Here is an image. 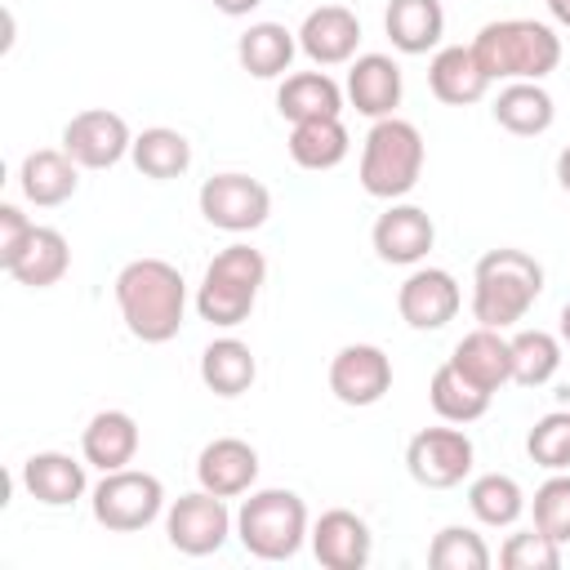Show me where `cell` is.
<instances>
[{
  "label": "cell",
  "instance_id": "6da1fadb",
  "mask_svg": "<svg viewBox=\"0 0 570 570\" xmlns=\"http://www.w3.org/2000/svg\"><path fill=\"white\" fill-rule=\"evenodd\" d=\"M116 307L138 343H169L187 316V281L165 258H134L116 272Z\"/></svg>",
  "mask_w": 570,
  "mask_h": 570
},
{
  "label": "cell",
  "instance_id": "7a4b0ae2",
  "mask_svg": "<svg viewBox=\"0 0 570 570\" xmlns=\"http://www.w3.org/2000/svg\"><path fill=\"white\" fill-rule=\"evenodd\" d=\"M543 294V263L525 249H490L476 258L472 267V316L476 325L490 330H508L517 321H525V312L539 303Z\"/></svg>",
  "mask_w": 570,
  "mask_h": 570
},
{
  "label": "cell",
  "instance_id": "3957f363",
  "mask_svg": "<svg viewBox=\"0 0 570 570\" xmlns=\"http://www.w3.org/2000/svg\"><path fill=\"white\" fill-rule=\"evenodd\" d=\"M472 53L481 62V71L494 80H543L557 71L561 62V36L548 22L534 18H499L485 22L472 40Z\"/></svg>",
  "mask_w": 570,
  "mask_h": 570
},
{
  "label": "cell",
  "instance_id": "277c9868",
  "mask_svg": "<svg viewBox=\"0 0 570 570\" xmlns=\"http://www.w3.org/2000/svg\"><path fill=\"white\" fill-rule=\"evenodd\" d=\"M267 281V258L254 245H227L209 258L200 285H196V312L200 321L218 325V330H236L249 321L258 289Z\"/></svg>",
  "mask_w": 570,
  "mask_h": 570
},
{
  "label": "cell",
  "instance_id": "5b68a950",
  "mask_svg": "<svg viewBox=\"0 0 570 570\" xmlns=\"http://www.w3.org/2000/svg\"><path fill=\"white\" fill-rule=\"evenodd\" d=\"M423 134L419 125L401 116H383L370 125L365 147H361V187L374 200H401L419 187L423 178Z\"/></svg>",
  "mask_w": 570,
  "mask_h": 570
},
{
  "label": "cell",
  "instance_id": "8992f818",
  "mask_svg": "<svg viewBox=\"0 0 570 570\" xmlns=\"http://www.w3.org/2000/svg\"><path fill=\"white\" fill-rule=\"evenodd\" d=\"M307 534H312L307 503L294 490H281V485L249 490V499L236 512V539L258 561H289V557H298Z\"/></svg>",
  "mask_w": 570,
  "mask_h": 570
},
{
  "label": "cell",
  "instance_id": "52a82bcc",
  "mask_svg": "<svg viewBox=\"0 0 570 570\" xmlns=\"http://www.w3.org/2000/svg\"><path fill=\"white\" fill-rule=\"evenodd\" d=\"M89 508L102 530L134 534V530H147L165 512V485L160 476L142 468H116V472H102V481L89 494Z\"/></svg>",
  "mask_w": 570,
  "mask_h": 570
},
{
  "label": "cell",
  "instance_id": "ba28073f",
  "mask_svg": "<svg viewBox=\"0 0 570 570\" xmlns=\"http://www.w3.org/2000/svg\"><path fill=\"white\" fill-rule=\"evenodd\" d=\"M236 534V517L227 512V503L209 490H191V494H178L169 508H165V539L174 552L183 557H209L218 552L227 539Z\"/></svg>",
  "mask_w": 570,
  "mask_h": 570
},
{
  "label": "cell",
  "instance_id": "9c48e42d",
  "mask_svg": "<svg viewBox=\"0 0 570 570\" xmlns=\"http://www.w3.org/2000/svg\"><path fill=\"white\" fill-rule=\"evenodd\" d=\"M476 463V445L472 436L454 423V428H419L405 445V472L423 485V490H454Z\"/></svg>",
  "mask_w": 570,
  "mask_h": 570
},
{
  "label": "cell",
  "instance_id": "30bf717a",
  "mask_svg": "<svg viewBox=\"0 0 570 570\" xmlns=\"http://www.w3.org/2000/svg\"><path fill=\"white\" fill-rule=\"evenodd\" d=\"M196 205H200V218L218 232H258L272 214V191L249 178V174H214L200 183L196 191Z\"/></svg>",
  "mask_w": 570,
  "mask_h": 570
},
{
  "label": "cell",
  "instance_id": "8fae6325",
  "mask_svg": "<svg viewBox=\"0 0 570 570\" xmlns=\"http://www.w3.org/2000/svg\"><path fill=\"white\" fill-rule=\"evenodd\" d=\"M129 147H134V134H129L120 111L89 107V111H76L62 125V151L80 169H111V165H120L129 156Z\"/></svg>",
  "mask_w": 570,
  "mask_h": 570
},
{
  "label": "cell",
  "instance_id": "7c38bea8",
  "mask_svg": "<svg viewBox=\"0 0 570 570\" xmlns=\"http://www.w3.org/2000/svg\"><path fill=\"white\" fill-rule=\"evenodd\" d=\"M330 392L343 405H352V410L379 405L392 392V361H387V352L374 347V343L338 347L334 361H330Z\"/></svg>",
  "mask_w": 570,
  "mask_h": 570
},
{
  "label": "cell",
  "instance_id": "4fadbf2b",
  "mask_svg": "<svg viewBox=\"0 0 570 570\" xmlns=\"http://www.w3.org/2000/svg\"><path fill=\"white\" fill-rule=\"evenodd\" d=\"M463 294L445 267H414L396 289V312L410 330H441L459 316Z\"/></svg>",
  "mask_w": 570,
  "mask_h": 570
},
{
  "label": "cell",
  "instance_id": "5bb4252c",
  "mask_svg": "<svg viewBox=\"0 0 570 570\" xmlns=\"http://www.w3.org/2000/svg\"><path fill=\"white\" fill-rule=\"evenodd\" d=\"M370 245L383 263L392 267H419L432 245H436V223L428 209L419 205H387V214L374 218V232H370Z\"/></svg>",
  "mask_w": 570,
  "mask_h": 570
},
{
  "label": "cell",
  "instance_id": "9a60e30c",
  "mask_svg": "<svg viewBox=\"0 0 570 570\" xmlns=\"http://www.w3.org/2000/svg\"><path fill=\"white\" fill-rule=\"evenodd\" d=\"M196 481H200V490H209L218 499L249 494L258 481V450L240 436H214L196 454Z\"/></svg>",
  "mask_w": 570,
  "mask_h": 570
},
{
  "label": "cell",
  "instance_id": "2e32d148",
  "mask_svg": "<svg viewBox=\"0 0 570 570\" xmlns=\"http://www.w3.org/2000/svg\"><path fill=\"white\" fill-rule=\"evenodd\" d=\"M307 539L325 570H361V566H370V552H374V534H370L365 517H356L347 508L321 512Z\"/></svg>",
  "mask_w": 570,
  "mask_h": 570
},
{
  "label": "cell",
  "instance_id": "e0dca14e",
  "mask_svg": "<svg viewBox=\"0 0 570 570\" xmlns=\"http://www.w3.org/2000/svg\"><path fill=\"white\" fill-rule=\"evenodd\" d=\"M356 45H361V18L347 4H321L298 27V49L316 67H343V62H352L356 58Z\"/></svg>",
  "mask_w": 570,
  "mask_h": 570
},
{
  "label": "cell",
  "instance_id": "ac0fdd59",
  "mask_svg": "<svg viewBox=\"0 0 570 570\" xmlns=\"http://www.w3.org/2000/svg\"><path fill=\"white\" fill-rule=\"evenodd\" d=\"M343 94L370 120L396 116L401 94H405V80H401L396 58H387V53H356L352 67H347V89Z\"/></svg>",
  "mask_w": 570,
  "mask_h": 570
},
{
  "label": "cell",
  "instance_id": "d6986e66",
  "mask_svg": "<svg viewBox=\"0 0 570 570\" xmlns=\"http://www.w3.org/2000/svg\"><path fill=\"white\" fill-rule=\"evenodd\" d=\"M18 187H22V196H27L31 205L53 209V205H62V200L76 196V187H80V165H76L62 147H36V151H27L22 165H18Z\"/></svg>",
  "mask_w": 570,
  "mask_h": 570
},
{
  "label": "cell",
  "instance_id": "ffe728a7",
  "mask_svg": "<svg viewBox=\"0 0 570 570\" xmlns=\"http://www.w3.org/2000/svg\"><path fill=\"white\" fill-rule=\"evenodd\" d=\"M428 85L445 107H472L490 94V76L481 71L472 45H445L428 62Z\"/></svg>",
  "mask_w": 570,
  "mask_h": 570
},
{
  "label": "cell",
  "instance_id": "44dd1931",
  "mask_svg": "<svg viewBox=\"0 0 570 570\" xmlns=\"http://www.w3.org/2000/svg\"><path fill=\"white\" fill-rule=\"evenodd\" d=\"M450 365H454L463 379H472L476 387L499 392L503 383H512V343H508L499 330L476 325L472 334H463V338L454 343Z\"/></svg>",
  "mask_w": 570,
  "mask_h": 570
},
{
  "label": "cell",
  "instance_id": "7402d4cb",
  "mask_svg": "<svg viewBox=\"0 0 570 570\" xmlns=\"http://www.w3.org/2000/svg\"><path fill=\"white\" fill-rule=\"evenodd\" d=\"M138 441H142V436H138L134 414H125V410H98V414L85 423V432H80V454H85L89 468L116 472V468H129V463H134Z\"/></svg>",
  "mask_w": 570,
  "mask_h": 570
},
{
  "label": "cell",
  "instance_id": "603a6c76",
  "mask_svg": "<svg viewBox=\"0 0 570 570\" xmlns=\"http://www.w3.org/2000/svg\"><path fill=\"white\" fill-rule=\"evenodd\" d=\"M494 125L517 134V138H539L552 129L557 120V102L552 94L539 85V80H508L499 94H494Z\"/></svg>",
  "mask_w": 570,
  "mask_h": 570
},
{
  "label": "cell",
  "instance_id": "cb8c5ba5",
  "mask_svg": "<svg viewBox=\"0 0 570 570\" xmlns=\"http://www.w3.org/2000/svg\"><path fill=\"white\" fill-rule=\"evenodd\" d=\"M22 490L45 508H71L85 494V463L62 450H40L22 463Z\"/></svg>",
  "mask_w": 570,
  "mask_h": 570
},
{
  "label": "cell",
  "instance_id": "d4e9b609",
  "mask_svg": "<svg viewBox=\"0 0 570 570\" xmlns=\"http://www.w3.org/2000/svg\"><path fill=\"white\" fill-rule=\"evenodd\" d=\"M298 53V31H289L285 22H249L236 40V62L254 76V80H276L289 71Z\"/></svg>",
  "mask_w": 570,
  "mask_h": 570
},
{
  "label": "cell",
  "instance_id": "484cf974",
  "mask_svg": "<svg viewBox=\"0 0 570 570\" xmlns=\"http://www.w3.org/2000/svg\"><path fill=\"white\" fill-rule=\"evenodd\" d=\"M383 31L401 53H432L445 36V9L441 0H387Z\"/></svg>",
  "mask_w": 570,
  "mask_h": 570
},
{
  "label": "cell",
  "instance_id": "4316f807",
  "mask_svg": "<svg viewBox=\"0 0 570 570\" xmlns=\"http://www.w3.org/2000/svg\"><path fill=\"white\" fill-rule=\"evenodd\" d=\"M276 111L289 120V125H303V120H321V116H343V89L334 76L325 71H294L281 80L276 89Z\"/></svg>",
  "mask_w": 570,
  "mask_h": 570
},
{
  "label": "cell",
  "instance_id": "83f0119b",
  "mask_svg": "<svg viewBox=\"0 0 570 570\" xmlns=\"http://www.w3.org/2000/svg\"><path fill=\"white\" fill-rule=\"evenodd\" d=\"M285 147H289V160H294L298 169L321 174V169H334V165L347 160V151H352V134H347L343 116H321V120H303V125H294Z\"/></svg>",
  "mask_w": 570,
  "mask_h": 570
},
{
  "label": "cell",
  "instance_id": "f1b7e54d",
  "mask_svg": "<svg viewBox=\"0 0 570 570\" xmlns=\"http://www.w3.org/2000/svg\"><path fill=\"white\" fill-rule=\"evenodd\" d=\"M254 379H258V361H254L249 343L223 334V338H214V343L200 352V383H205L214 396H227V401H232V396L249 392Z\"/></svg>",
  "mask_w": 570,
  "mask_h": 570
},
{
  "label": "cell",
  "instance_id": "f546056e",
  "mask_svg": "<svg viewBox=\"0 0 570 570\" xmlns=\"http://www.w3.org/2000/svg\"><path fill=\"white\" fill-rule=\"evenodd\" d=\"M129 160L138 165L142 178L169 183V178H183L191 169V142H187V134H178L169 125H151V129H142L134 138Z\"/></svg>",
  "mask_w": 570,
  "mask_h": 570
},
{
  "label": "cell",
  "instance_id": "4dcf8cb0",
  "mask_svg": "<svg viewBox=\"0 0 570 570\" xmlns=\"http://www.w3.org/2000/svg\"><path fill=\"white\" fill-rule=\"evenodd\" d=\"M67 267H71V245H67V236H62L58 227H36L31 240H27V249H22L18 263L9 267V276H13L18 285H27V289H49V285H58V281L67 276Z\"/></svg>",
  "mask_w": 570,
  "mask_h": 570
},
{
  "label": "cell",
  "instance_id": "1f68e13d",
  "mask_svg": "<svg viewBox=\"0 0 570 570\" xmlns=\"http://www.w3.org/2000/svg\"><path fill=\"white\" fill-rule=\"evenodd\" d=\"M468 508H472V517H476L481 525L508 530V525H517L521 512H525V490H521V481L508 476V472H485V476H476V481L468 485Z\"/></svg>",
  "mask_w": 570,
  "mask_h": 570
},
{
  "label": "cell",
  "instance_id": "d6a6232c",
  "mask_svg": "<svg viewBox=\"0 0 570 570\" xmlns=\"http://www.w3.org/2000/svg\"><path fill=\"white\" fill-rule=\"evenodd\" d=\"M490 396H494V392H485V387H476L472 379H463L450 361L436 365V374H432V383H428V401H432V410H436L445 423H476V419L490 410Z\"/></svg>",
  "mask_w": 570,
  "mask_h": 570
},
{
  "label": "cell",
  "instance_id": "836d02e7",
  "mask_svg": "<svg viewBox=\"0 0 570 570\" xmlns=\"http://www.w3.org/2000/svg\"><path fill=\"white\" fill-rule=\"evenodd\" d=\"M512 383L521 387H543L561 370V338L548 330H517L512 338Z\"/></svg>",
  "mask_w": 570,
  "mask_h": 570
},
{
  "label": "cell",
  "instance_id": "e575fe53",
  "mask_svg": "<svg viewBox=\"0 0 570 570\" xmlns=\"http://www.w3.org/2000/svg\"><path fill=\"white\" fill-rule=\"evenodd\" d=\"M490 543L472 525H441L428 543L432 570H490Z\"/></svg>",
  "mask_w": 570,
  "mask_h": 570
},
{
  "label": "cell",
  "instance_id": "d590c367",
  "mask_svg": "<svg viewBox=\"0 0 570 570\" xmlns=\"http://www.w3.org/2000/svg\"><path fill=\"white\" fill-rule=\"evenodd\" d=\"M525 454H530V463H539L548 472H566L570 468V410L543 414L525 432Z\"/></svg>",
  "mask_w": 570,
  "mask_h": 570
},
{
  "label": "cell",
  "instance_id": "8d00e7d4",
  "mask_svg": "<svg viewBox=\"0 0 570 570\" xmlns=\"http://www.w3.org/2000/svg\"><path fill=\"white\" fill-rule=\"evenodd\" d=\"M534 530H543L548 539H557L561 548L570 543V476L566 472H552L539 490H534Z\"/></svg>",
  "mask_w": 570,
  "mask_h": 570
},
{
  "label": "cell",
  "instance_id": "74e56055",
  "mask_svg": "<svg viewBox=\"0 0 570 570\" xmlns=\"http://www.w3.org/2000/svg\"><path fill=\"white\" fill-rule=\"evenodd\" d=\"M499 566L503 570H557L561 566V543L548 539L543 530L508 534V543L499 548Z\"/></svg>",
  "mask_w": 570,
  "mask_h": 570
},
{
  "label": "cell",
  "instance_id": "f35d334b",
  "mask_svg": "<svg viewBox=\"0 0 570 570\" xmlns=\"http://www.w3.org/2000/svg\"><path fill=\"white\" fill-rule=\"evenodd\" d=\"M31 232H36V223H31L18 205H0V267H4V272H9V267L18 263V254L27 249Z\"/></svg>",
  "mask_w": 570,
  "mask_h": 570
},
{
  "label": "cell",
  "instance_id": "ab89813d",
  "mask_svg": "<svg viewBox=\"0 0 570 570\" xmlns=\"http://www.w3.org/2000/svg\"><path fill=\"white\" fill-rule=\"evenodd\" d=\"M258 4H263V0H214V9L227 13V18H249Z\"/></svg>",
  "mask_w": 570,
  "mask_h": 570
},
{
  "label": "cell",
  "instance_id": "60d3db41",
  "mask_svg": "<svg viewBox=\"0 0 570 570\" xmlns=\"http://www.w3.org/2000/svg\"><path fill=\"white\" fill-rule=\"evenodd\" d=\"M543 4H548V13H552L557 27H570V0H543Z\"/></svg>",
  "mask_w": 570,
  "mask_h": 570
},
{
  "label": "cell",
  "instance_id": "b9f144b4",
  "mask_svg": "<svg viewBox=\"0 0 570 570\" xmlns=\"http://www.w3.org/2000/svg\"><path fill=\"white\" fill-rule=\"evenodd\" d=\"M557 183H561V191L570 196V147L557 156Z\"/></svg>",
  "mask_w": 570,
  "mask_h": 570
},
{
  "label": "cell",
  "instance_id": "7bdbcfd3",
  "mask_svg": "<svg viewBox=\"0 0 570 570\" xmlns=\"http://www.w3.org/2000/svg\"><path fill=\"white\" fill-rule=\"evenodd\" d=\"M557 338L570 347V303H566V307H561V316H557Z\"/></svg>",
  "mask_w": 570,
  "mask_h": 570
}]
</instances>
